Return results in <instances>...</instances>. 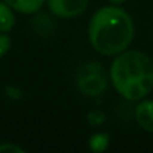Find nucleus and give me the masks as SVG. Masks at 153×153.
<instances>
[{
	"mask_svg": "<svg viewBox=\"0 0 153 153\" xmlns=\"http://www.w3.org/2000/svg\"><path fill=\"white\" fill-rule=\"evenodd\" d=\"M5 2L15 12H20L23 15H32L36 14L39 9H42L47 0H5Z\"/></svg>",
	"mask_w": 153,
	"mask_h": 153,
	"instance_id": "obj_6",
	"label": "nucleus"
},
{
	"mask_svg": "<svg viewBox=\"0 0 153 153\" xmlns=\"http://www.w3.org/2000/svg\"><path fill=\"white\" fill-rule=\"evenodd\" d=\"M26 150L17 144L12 143H3L0 144V153H24Z\"/></svg>",
	"mask_w": 153,
	"mask_h": 153,
	"instance_id": "obj_10",
	"label": "nucleus"
},
{
	"mask_svg": "<svg viewBox=\"0 0 153 153\" xmlns=\"http://www.w3.org/2000/svg\"><path fill=\"white\" fill-rule=\"evenodd\" d=\"M110 146V135L105 132H95L89 138V149L92 152H105Z\"/></svg>",
	"mask_w": 153,
	"mask_h": 153,
	"instance_id": "obj_8",
	"label": "nucleus"
},
{
	"mask_svg": "<svg viewBox=\"0 0 153 153\" xmlns=\"http://www.w3.org/2000/svg\"><path fill=\"white\" fill-rule=\"evenodd\" d=\"M11 44H12V42H11V38H9L6 33L0 32V59L6 56V53H8L9 48H11Z\"/></svg>",
	"mask_w": 153,
	"mask_h": 153,
	"instance_id": "obj_9",
	"label": "nucleus"
},
{
	"mask_svg": "<svg viewBox=\"0 0 153 153\" xmlns=\"http://www.w3.org/2000/svg\"><path fill=\"white\" fill-rule=\"evenodd\" d=\"M76 87L83 95L90 98L102 95L108 87V80L104 74V68L99 63L84 65L76 76Z\"/></svg>",
	"mask_w": 153,
	"mask_h": 153,
	"instance_id": "obj_3",
	"label": "nucleus"
},
{
	"mask_svg": "<svg viewBox=\"0 0 153 153\" xmlns=\"http://www.w3.org/2000/svg\"><path fill=\"white\" fill-rule=\"evenodd\" d=\"M126 0H110V3L111 5H122V3H125Z\"/></svg>",
	"mask_w": 153,
	"mask_h": 153,
	"instance_id": "obj_11",
	"label": "nucleus"
},
{
	"mask_svg": "<svg viewBox=\"0 0 153 153\" xmlns=\"http://www.w3.org/2000/svg\"><path fill=\"white\" fill-rule=\"evenodd\" d=\"M45 3L54 17L75 18L87 9L89 0H47Z\"/></svg>",
	"mask_w": 153,
	"mask_h": 153,
	"instance_id": "obj_4",
	"label": "nucleus"
},
{
	"mask_svg": "<svg viewBox=\"0 0 153 153\" xmlns=\"http://www.w3.org/2000/svg\"><path fill=\"white\" fill-rule=\"evenodd\" d=\"M134 117L141 129L153 134V99H141L135 107Z\"/></svg>",
	"mask_w": 153,
	"mask_h": 153,
	"instance_id": "obj_5",
	"label": "nucleus"
},
{
	"mask_svg": "<svg viewBox=\"0 0 153 153\" xmlns=\"http://www.w3.org/2000/svg\"><path fill=\"white\" fill-rule=\"evenodd\" d=\"M15 26V11L5 2L0 0V32L8 33Z\"/></svg>",
	"mask_w": 153,
	"mask_h": 153,
	"instance_id": "obj_7",
	"label": "nucleus"
},
{
	"mask_svg": "<svg viewBox=\"0 0 153 153\" xmlns=\"http://www.w3.org/2000/svg\"><path fill=\"white\" fill-rule=\"evenodd\" d=\"M110 81L123 99L141 101L153 90V60L138 50H125L111 62Z\"/></svg>",
	"mask_w": 153,
	"mask_h": 153,
	"instance_id": "obj_2",
	"label": "nucleus"
},
{
	"mask_svg": "<svg viewBox=\"0 0 153 153\" xmlns=\"http://www.w3.org/2000/svg\"><path fill=\"white\" fill-rule=\"evenodd\" d=\"M92 48L102 56H117L128 50L135 36L132 17L119 5L102 6L92 15L87 27Z\"/></svg>",
	"mask_w": 153,
	"mask_h": 153,
	"instance_id": "obj_1",
	"label": "nucleus"
}]
</instances>
